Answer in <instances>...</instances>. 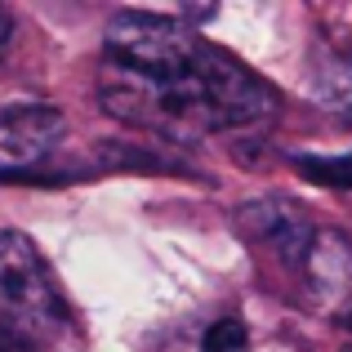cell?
I'll return each mask as SVG.
<instances>
[{
  "mask_svg": "<svg viewBox=\"0 0 352 352\" xmlns=\"http://www.w3.org/2000/svg\"><path fill=\"white\" fill-rule=\"evenodd\" d=\"M9 41H14V18H9V9H0V63L9 54Z\"/></svg>",
  "mask_w": 352,
  "mask_h": 352,
  "instance_id": "obj_8",
  "label": "cell"
},
{
  "mask_svg": "<svg viewBox=\"0 0 352 352\" xmlns=\"http://www.w3.org/2000/svg\"><path fill=\"white\" fill-rule=\"evenodd\" d=\"M290 165H294V170H299L308 183L352 192V152H348V156H308V152H294Z\"/></svg>",
  "mask_w": 352,
  "mask_h": 352,
  "instance_id": "obj_5",
  "label": "cell"
},
{
  "mask_svg": "<svg viewBox=\"0 0 352 352\" xmlns=\"http://www.w3.org/2000/svg\"><path fill=\"white\" fill-rule=\"evenodd\" d=\"M317 98L339 112H352V58H326V72L312 76Z\"/></svg>",
  "mask_w": 352,
  "mask_h": 352,
  "instance_id": "obj_6",
  "label": "cell"
},
{
  "mask_svg": "<svg viewBox=\"0 0 352 352\" xmlns=\"http://www.w3.org/2000/svg\"><path fill=\"white\" fill-rule=\"evenodd\" d=\"M236 223L245 232L250 245H263L272 250L281 263L290 267H308L312 263V250H317V228L312 219L303 214V206L285 197H263V201H250V206L236 210Z\"/></svg>",
  "mask_w": 352,
  "mask_h": 352,
  "instance_id": "obj_4",
  "label": "cell"
},
{
  "mask_svg": "<svg viewBox=\"0 0 352 352\" xmlns=\"http://www.w3.org/2000/svg\"><path fill=\"white\" fill-rule=\"evenodd\" d=\"M98 98L125 125L147 129L165 143L263 129L276 116V89L210 41L197 58L161 72H129L103 63Z\"/></svg>",
  "mask_w": 352,
  "mask_h": 352,
  "instance_id": "obj_1",
  "label": "cell"
},
{
  "mask_svg": "<svg viewBox=\"0 0 352 352\" xmlns=\"http://www.w3.org/2000/svg\"><path fill=\"white\" fill-rule=\"evenodd\" d=\"M245 348H250V330H245V321H236V317L214 321V326L201 335V352H245Z\"/></svg>",
  "mask_w": 352,
  "mask_h": 352,
  "instance_id": "obj_7",
  "label": "cell"
},
{
  "mask_svg": "<svg viewBox=\"0 0 352 352\" xmlns=\"http://www.w3.org/2000/svg\"><path fill=\"white\" fill-rule=\"evenodd\" d=\"M348 330H352V317H348Z\"/></svg>",
  "mask_w": 352,
  "mask_h": 352,
  "instance_id": "obj_9",
  "label": "cell"
},
{
  "mask_svg": "<svg viewBox=\"0 0 352 352\" xmlns=\"http://www.w3.org/2000/svg\"><path fill=\"white\" fill-rule=\"evenodd\" d=\"M344 352H352V348H344Z\"/></svg>",
  "mask_w": 352,
  "mask_h": 352,
  "instance_id": "obj_10",
  "label": "cell"
},
{
  "mask_svg": "<svg viewBox=\"0 0 352 352\" xmlns=\"http://www.w3.org/2000/svg\"><path fill=\"white\" fill-rule=\"evenodd\" d=\"M63 129H67V120L50 103H18L0 112V179L32 183L27 174L58 147Z\"/></svg>",
  "mask_w": 352,
  "mask_h": 352,
  "instance_id": "obj_3",
  "label": "cell"
},
{
  "mask_svg": "<svg viewBox=\"0 0 352 352\" xmlns=\"http://www.w3.org/2000/svg\"><path fill=\"white\" fill-rule=\"evenodd\" d=\"M67 303L41 250L23 232H0V348L41 352L67 330Z\"/></svg>",
  "mask_w": 352,
  "mask_h": 352,
  "instance_id": "obj_2",
  "label": "cell"
}]
</instances>
